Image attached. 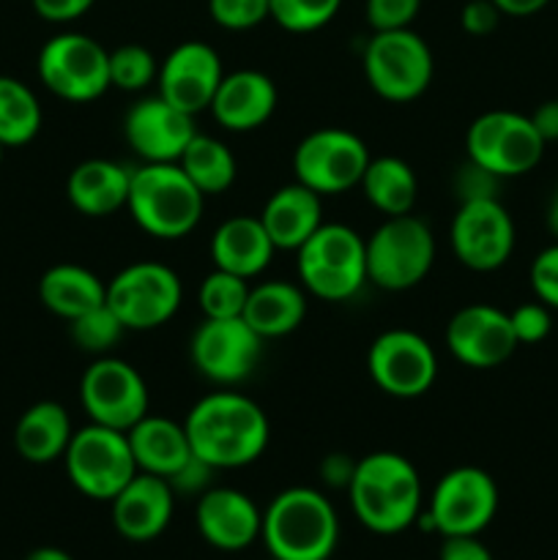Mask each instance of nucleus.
Returning a JSON list of instances; mask_svg holds the SVG:
<instances>
[{
  "label": "nucleus",
  "mask_w": 558,
  "mask_h": 560,
  "mask_svg": "<svg viewBox=\"0 0 558 560\" xmlns=\"http://www.w3.org/2000/svg\"><path fill=\"white\" fill-rule=\"evenodd\" d=\"M113 525L124 539L153 541L167 530L175 512V492L167 479L137 474L113 498Z\"/></svg>",
  "instance_id": "5701e85b"
},
{
  "label": "nucleus",
  "mask_w": 558,
  "mask_h": 560,
  "mask_svg": "<svg viewBox=\"0 0 558 560\" xmlns=\"http://www.w3.org/2000/svg\"><path fill=\"white\" fill-rule=\"evenodd\" d=\"M260 539L274 560H328L337 550L339 517L312 487H288L263 512Z\"/></svg>",
  "instance_id": "7ed1b4c3"
},
{
  "label": "nucleus",
  "mask_w": 558,
  "mask_h": 560,
  "mask_svg": "<svg viewBox=\"0 0 558 560\" xmlns=\"http://www.w3.org/2000/svg\"><path fill=\"white\" fill-rule=\"evenodd\" d=\"M367 372L383 394L397 399L425 397L438 377V355L421 334L388 328L367 350Z\"/></svg>",
  "instance_id": "dca6fc26"
},
{
  "label": "nucleus",
  "mask_w": 558,
  "mask_h": 560,
  "mask_svg": "<svg viewBox=\"0 0 558 560\" xmlns=\"http://www.w3.org/2000/svg\"><path fill=\"white\" fill-rule=\"evenodd\" d=\"M159 63L153 52L142 44H124L109 52V88H118L126 93L146 91L151 82H156Z\"/></svg>",
  "instance_id": "c9c22d12"
},
{
  "label": "nucleus",
  "mask_w": 558,
  "mask_h": 560,
  "mask_svg": "<svg viewBox=\"0 0 558 560\" xmlns=\"http://www.w3.org/2000/svg\"><path fill=\"white\" fill-rule=\"evenodd\" d=\"M279 93L268 74L257 69H239L222 77L211 102V115L222 129L246 135L271 120Z\"/></svg>",
  "instance_id": "4be33fe9"
},
{
  "label": "nucleus",
  "mask_w": 558,
  "mask_h": 560,
  "mask_svg": "<svg viewBox=\"0 0 558 560\" xmlns=\"http://www.w3.org/2000/svg\"><path fill=\"white\" fill-rule=\"evenodd\" d=\"M42 104L16 77L0 74V145L22 148L42 131Z\"/></svg>",
  "instance_id": "473e14b6"
},
{
  "label": "nucleus",
  "mask_w": 558,
  "mask_h": 560,
  "mask_svg": "<svg viewBox=\"0 0 558 560\" xmlns=\"http://www.w3.org/2000/svg\"><path fill=\"white\" fill-rule=\"evenodd\" d=\"M501 16V9L492 0H468L463 14H460V22H463V31L468 36H490Z\"/></svg>",
  "instance_id": "c03bdc74"
},
{
  "label": "nucleus",
  "mask_w": 558,
  "mask_h": 560,
  "mask_svg": "<svg viewBox=\"0 0 558 560\" xmlns=\"http://www.w3.org/2000/svg\"><path fill=\"white\" fill-rule=\"evenodd\" d=\"M271 560H274V558H271Z\"/></svg>",
  "instance_id": "5fc2aeb1"
},
{
  "label": "nucleus",
  "mask_w": 558,
  "mask_h": 560,
  "mask_svg": "<svg viewBox=\"0 0 558 560\" xmlns=\"http://www.w3.org/2000/svg\"><path fill=\"white\" fill-rule=\"evenodd\" d=\"M342 0H268L271 20L290 33H315L337 16Z\"/></svg>",
  "instance_id": "e433bc0d"
},
{
  "label": "nucleus",
  "mask_w": 558,
  "mask_h": 560,
  "mask_svg": "<svg viewBox=\"0 0 558 560\" xmlns=\"http://www.w3.org/2000/svg\"><path fill=\"white\" fill-rule=\"evenodd\" d=\"M503 16H531L545 9L550 0H492Z\"/></svg>",
  "instance_id": "8fccbe9b"
},
{
  "label": "nucleus",
  "mask_w": 558,
  "mask_h": 560,
  "mask_svg": "<svg viewBox=\"0 0 558 560\" xmlns=\"http://www.w3.org/2000/svg\"><path fill=\"white\" fill-rule=\"evenodd\" d=\"M222 77V58L211 44L184 42L159 63V96L184 113L197 115L211 107Z\"/></svg>",
  "instance_id": "aec40b11"
},
{
  "label": "nucleus",
  "mask_w": 558,
  "mask_h": 560,
  "mask_svg": "<svg viewBox=\"0 0 558 560\" xmlns=\"http://www.w3.org/2000/svg\"><path fill=\"white\" fill-rule=\"evenodd\" d=\"M131 170L113 159H85L66 180L71 208L88 219H104L124 211L129 200Z\"/></svg>",
  "instance_id": "b1692460"
},
{
  "label": "nucleus",
  "mask_w": 558,
  "mask_h": 560,
  "mask_svg": "<svg viewBox=\"0 0 558 560\" xmlns=\"http://www.w3.org/2000/svg\"><path fill=\"white\" fill-rule=\"evenodd\" d=\"M104 299H107V282H102L91 268L77 266V262L47 268L38 279V301L53 315L69 323L91 312L93 306L104 304Z\"/></svg>",
  "instance_id": "c756f323"
},
{
  "label": "nucleus",
  "mask_w": 558,
  "mask_h": 560,
  "mask_svg": "<svg viewBox=\"0 0 558 560\" xmlns=\"http://www.w3.org/2000/svg\"><path fill=\"white\" fill-rule=\"evenodd\" d=\"M217 474V470L211 468L208 463H202L200 457H195L191 454L189 459H186L184 465H181L178 470H175L173 476H170V487H173L175 495H197L200 498L202 492L211 490V476Z\"/></svg>",
  "instance_id": "37998d69"
},
{
  "label": "nucleus",
  "mask_w": 558,
  "mask_h": 560,
  "mask_svg": "<svg viewBox=\"0 0 558 560\" xmlns=\"http://www.w3.org/2000/svg\"><path fill=\"white\" fill-rule=\"evenodd\" d=\"M178 167L186 178L197 186L206 197L224 195L239 178V162L235 153L222 140L197 131L189 145L184 148L178 159Z\"/></svg>",
  "instance_id": "2f4dec72"
},
{
  "label": "nucleus",
  "mask_w": 558,
  "mask_h": 560,
  "mask_svg": "<svg viewBox=\"0 0 558 560\" xmlns=\"http://www.w3.org/2000/svg\"><path fill=\"white\" fill-rule=\"evenodd\" d=\"M195 523L208 545L224 552H239L260 539L263 512L246 492L211 487L197 498Z\"/></svg>",
  "instance_id": "412c9836"
},
{
  "label": "nucleus",
  "mask_w": 558,
  "mask_h": 560,
  "mask_svg": "<svg viewBox=\"0 0 558 560\" xmlns=\"http://www.w3.org/2000/svg\"><path fill=\"white\" fill-rule=\"evenodd\" d=\"M353 468H356L353 459L342 457V454H332V457L323 459V465H321L323 481H326L328 487H337V490L339 487H345V490H348L350 479H353Z\"/></svg>",
  "instance_id": "09e8293b"
},
{
  "label": "nucleus",
  "mask_w": 558,
  "mask_h": 560,
  "mask_svg": "<svg viewBox=\"0 0 558 560\" xmlns=\"http://www.w3.org/2000/svg\"><path fill=\"white\" fill-rule=\"evenodd\" d=\"M249 299V279L213 268L197 290V301L206 317H241Z\"/></svg>",
  "instance_id": "72a5a7b5"
},
{
  "label": "nucleus",
  "mask_w": 558,
  "mask_h": 560,
  "mask_svg": "<svg viewBox=\"0 0 558 560\" xmlns=\"http://www.w3.org/2000/svg\"><path fill=\"white\" fill-rule=\"evenodd\" d=\"M370 159V148L359 135L339 126H323L295 145L293 175L306 189L334 197L359 186Z\"/></svg>",
  "instance_id": "f8f14e48"
},
{
  "label": "nucleus",
  "mask_w": 558,
  "mask_h": 560,
  "mask_svg": "<svg viewBox=\"0 0 558 560\" xmlns=\"http://www.w3.org/2000/svg\"><path fill=\"white\" fill-rule=\"evenodd\" d=\"M195 135V115L178 109L159 93L131 104L124 118L126 142L148 164L178 162Z\"/></svg>",
  "instance_id": "6ab92c4d"
},
{
  "label": "nucleus",
  "mask_w": 558,
  "mask_h": 560,
  "mask_svg": "<svg viewBox=\"0 0 558 560\" xmlns=\"http://www.w3.org/2000/svg\"><path fill=\"white\" fill-rule=\"evenodd\" d=\"M206 195L186 178L178 162L148 164L131 170L126 211L137 228L159 241H178L200 224Z\"/></svg>",
  "instance_id": "20e7f679"
},
{
  "label": "nucleus",
  "mask_w": 558,
  "mask_h": 560,
  "mask_svg": "<svg viewBox=\"0 0 558 560\" xmlns=\"http://www.w3.org/2000/svg\"><path fill=\"white\" fill-rule=\"evenodd\" d=\"M421 0H367L364 14L372 33L377 31H403L414 25Z\"/></svg>",
  "instance_id": "ea45409f"
},
{
  "label": "nucleus",
  "mask_w": 558,
  "mask_h": 560,
  "mask_svg": "<svg viewBox=\"0 0 558 560\" xmlns=\"http://www.w3.org/2000/svg\"><path fill=\"white\" fill-rule=\"evenodd\" d=\"M361 63L372 91L392 104L419 98L435 74L430 44L410 27L372 33Z\"/></svg>",
  "instance_id": "0eeeda50"
},
{
  "label": "nucleus",
  "mask_w": 558,
  "mask_h": 560,
  "mask_svg": "<svg viewBox=\"0 0 558 560\" xmlns=\"http://www.w3.org/2000/svg\"><path fill=\"white\" fill-rule=\"evenodd\" d=\"M82 410L93 424L109 430H131L148 413V383L129 361L115 355H96L80 381Z\"/></svg>",
  "instance_id": "4468645a"
},
{
  "label": "nucleus",
  "mask_w": 558,
  "mask_h": 560,
  "mask_svg": "<svg viewBox=\"0 0 558 560\" xmlns=\"http://www.w3.org/2000/svg\"><path fill=\"white\" fill-rule=\"evenodd\" d=\"M71 435H74V427L63 405L44 399L20 416L14 427V446L16 454L27 463L47 465L63 459Z\"/></svg>",
  "instance_id": "c85d7f7f"
},
{
  "label": "nucleus",
  "mask_w": 558,
  "mask_h": 560,
  "mask_svg": "<svg viewBox=\"0 0 558 560\" xmlns=\"http://www.w3.org/2000/svg\"><path fill=\"white\" fill-rule=\"evenodd\" d=\"M468 162L479 164L498 178H520L545 156V140L528 115L512 109H490L470 120L465 131Z\"/></svg>",
  "instance_id": "1a4fd4ad"
},
{
  "label": "nucleus",
  "mask_w": 558,
  "mask_h": 560,
  "mask_svg": "<svg viewBox=\"0 0 558 560\" xmlns=\"http://www.w3.org/2000/svg\"><path fill=\"white\" fill-rule=\"evenodd\" d=\"M545 224L547 230H550L553 238L558 241V191L550 197V202H547V213H545Z\"/></svg>",
  "instance_id": "603ef678"
},
{
  "label": "nucleus",
  "mask_w": 558,
  "mask_h": 560,
  "mask_svg": "<svg viewBox=\"0 0 558 560\" xmlns=\"http://www.w3.org/2000/svg\"><path fill=\"white\" fill-rule=\"evenodd\" d=\"M69 334L74 339V345L85 353L93 355H107L115 345L120 342V337L126 334L124 323L118 320L113 310L107 306V301L98 306H93L85 315L74 317L69 323Z\"/></svg>",
  "instance_id": "f704fd0d"
},
{
  "label": "nucleus",
  "mask_w": 558,
  "mask_h": 560,
  "mask_svg": "<svg viewBox=\"0 0 558 560\" xmlns=\"http://www.w3.org/2000/svg\"><path fill=\"white\" fill-rule=\"evenodd\" d=\"M498 186H501V178L487 173L485 167H479L474 162H465L460 167L457 178H454V189H457L460 202L490 200V197H498Z\"/></svg>",
  "instance_id": "79ce46f5"
},
{
  "label": "nucleus",
  "mask_w": 558,
  "mask_h": 560,
  "mask_svg": "<svg viewBox=\"0 0 558 560\" xmlns=\"http://www.w3.org/2000/svg\"><path fill=\"white\" fill-rule=\"evenodd\" d=\"M534 129L539 131V137L547 142H558V98H547L542 102L534 113L528 115Z\"/></svg>",
  "instance_id": "de8ad7c7"
},
{
  "label": "nucleus",
  "mask_w": 558,
  "mask_h": 560,
  "mask_svg": "<svg viewBox=\"0 0 558 560\" xmlns=\"http://www.w3.org/2000/svg\"><path fill=\"white\" fill-rule=\"evenodd\" d=\"M443 339L449 353L468 370H496L520 348L509 312L492 304H470L454 312Z\"/></svg>",
  "instance_id": "a211bd4d"
},
{
  "label": "nucleus",
  "mask_w": 558,
  "mask_h": 560,
  "mask_svg": "<svg viewBox=\"0 0 558 560\" xmlns=\"http://www.w3.org/2000/svg\"><path fill=\"white\" fill-rule=\"evenodd\" d=\"M348 495L356 520L377 536L403 534L421 514L419 470L397 452H372L356 459Z\"/></svg>",
  "instance_id": "f03ea898"
},
{
  "label": "nucleus",
  "mask_w": 558,
  "mask_h": 560,
  "mask_svg": "<svg viewBox=\"0 0 558 560\" xmlns=\"http://www.w3.org/2000/svg\"><path fill=\"white\" fill-rule=\"evenodd\" d=\"M509 323H512L518 345H539L553 331V310L542 301H528L509 312Z\"/></svg>",
  "instance_id": "58836bf2"
},
{
  "label": "nucleus",
  "mask_w": 558,
  "mask_h": 560,
  "mask_svg": "<svg viewBox=\"0 0 558 560\" xmlns=\"http://www.w3.org/2000/svg\"><path fill=\"white\" fill-rule=\"evenodd\" d=\"M512 213L498 197L490 200L460 202L449 228V244L454 257L476 273L498 271L509 262L514 252Z\"/></svg>",
  "instance_id": "f3484780"
},
{
  "label": "nucleus",
  "mask_w": 558,
  "mask_h": 560,
  "mask_svg": "<svg viewBox=\"0 0 558 560\" xmlns=\"http://www.w3.org/2000/svg\"><path fill=\"white\" fill-rule=\"evenodd\" d=\"M435 266V238L414 213L386 217L367 238V282L386 293H405Z\"/></svg>",
  "instance_id": "423d86ee"
},
{
  "label": "nucleus",
  "mask_w": 558,
  "mask_h": 560,
  "mask_svg": "<svg viewBox=\"0 0 558 560\" xmlns=\"http://www.w3.org/2000/svg\"><path fill=\"white\" fill-rule=\"evenodd\" d=\"M126 438H129L131 454H135L140 474L170 479L191 457L184 424L164 419V416L146 413L131 430H126Z\"/></svg>",
  "instance_id": "cd10ccee"
},
{
  "label": "nucleus",
  "mask_w": 558,
  "mask_h": 560,
  "mask_svg": "<svg viewBox=\"0 0 558 560\" xmlns=\"http://www.w3.org/2000/svg\"><path fill=\"white\" fill-rule=\"evenodd\" d=\"M274 252H277V246L268 238L260 217H249V213L224 219L211 235L213 268H222L235 277H260L271 262Z\"/></svg>",
  "instance_id": "a878e982"
},
{
  "label": "nucleus",
  "mask_w": 558,
  "mask_h": 560,
  "mask_svg": "<svg viewBox=\"0 0 558 560\" xmlns=\"http://www.w3.org/2000/svg\"><path fill=\"white\" fill-rule=\"evenodd\" d=\"M263 342L244 317H206L189 339L195 370L217 386H239L263 359Z\"/></svg>",
  "instance_id": "2eb2a0df"
},
{
  "label": "nucleus",
  "mask_w": 558,
  "mask_h": 560,
  "mask_svg": "<svg viewBox=\"0 0 558 560\" xmlns=\"http://www.w3.org/2000/svg\"><path fill=\"white\" fill-rule=\"evenodd\" d=\"M498 514V485L487 470L460 465L441 476L425 520L446 536H479Z\"/></svg>",
  "instance_id": "ddd939ff"
},
{
  "label": "nucleus",
  "mask_w": 558,
  "mask_h": 560,
  "mask_svg": "<svg viewBox=\"0 0 558 560\" xmlns=\"http://www.w3.org/2000/svg\"><path fill=\"white\" fill-rule=\"evenodd\" d=\"M244 317L263 339H279L301 328L306 317V290L284 279H268L249 288Z\"/></svg>",
  "instance_id": "bb28decb"
},
{
  "label": "nucleus",
  "mask_w": 558,
  "mask_h": 560,
  "mask_svg": "<svg viewBox=\"0 0 558 560\" xmlns=\"http://www.w3.org/2000/svg\"><path fill=\"white\" fill-rule=\"evenodd\" d=\"M3 151H5V148H3V145H0V162H3Z\"/></svg>",
  "instance_id": "864d4df0"
},
{
  "label": "nucleus",
  "mask_w": 558,
  "mask_h": 560,
  "mask_svg": "<svg viewBox=\"0 0 558 560\" xmlns=\"http://www.w3.org/2000/svg\"><path fill=\"white\" fill-rule=\"evenodd\" d=\"M361 195L383 217H403L414 213L419 197V180L414 167L399 156H375L367 164L359 180Z\"/></svg>",
  "instance_id": "7c9ffc66"
},
{
  "label": "nucleus",
  "mask_w": 558,
  "mask_h": 560,
  "mask_svg": "<svg viewBox=\"0 0 558 560\" xmlns=\"http://www.w3.org/2000/svg\"><path fill=\"white\" fill-rule=\"evenodd\" d=\"M25 560H74V558H71L66 550H60V547H36V550L27 552Z\"/></svg>",
  "instance_id": "3c124183"
},
{
  "label": "nucleus",
  "mask_w": 558,
  "mask_h": 560,
  "mask_svg": "<svg viewBox=\"0 0 558 560\" xmlns=\"http://www.w3.org/2000/svg\"><path fill=\"white\" fill-rule=\"evenodd\" d=\"M441 560H492L490 550L479 536H446L441 547Z\"/></svg>",
  "instance_id": "49530a36"
},
{
  "label": "nucleus",
  "mask_w": 558,
  "mask_h": 560,
  "mask_svg": "<svg viewBox=\"0 0 558 560\" xmlns=\"http://www.w3.org/2000/svg\"><path fill=\"white\" fill-rule=\"evenodd\" d=\"M107 306L126 331H153L175 317L184 301L181 277L164 262L140 260L107 282Z\"/></svg>",
  "instance_id": "9d476101"
},
{
  "label": "nucleus",
  "mask_w": 558,
  "mask_h": 560,
  "mask_svg": "<svg viewBox=\"0 0 558 560\" xmlns=\"http://www.w3.org/2000/svg\"><path fill=\"white\" fill-rule=\"evenodd\" d=\"M301 288L315 299L339 304L367 284V241L353 228L323 222L295 249Z\"/></svg>",
  "instance_id": "39448f33"
},
{
  "label": "nucleus",
  "mask_w": 558,
  "mask_h": 560,
  "mask_svg": "<svg viewBox=\"0 0 558 560\" xmlns=\"http://www.w3.org/2000/svg\"><path fill=\"white\" fill-rule=\"evenodd\" d=\"M528 282L536 301H542L550 310H558V241L545 246L534 257V262L528 268Z\"/></svg>",
  "instance_id": "a19ab883"
},
{
  "label": "nucleus",
  "mask_w": 558,
  "mask_h": 560,
  "mask_svg": "<svg viewBox=\"0 0 558 560\" xmlns=\"http://www.w3.org/2000/svg\"><path fill=\"white\" fill-rule=\"evenodd\" d=\"M63 465L77 492L91 501L107 503L140 474L126 432L93 421L82 430H74L63 454Z\"/></svg>",
  "instance_id": "6e6552de"
},
{
  "label": "nucleus",
  "mask_w": 558,
  "mask_h": 560,
  "mask_svg": "<svg viewBox=\"0 0 558 560\" xmlns=\"http://www.w3.org/2000/svg\"><path fill=\"white\" fill-rule=\"evenodd\" d=\"M36 71L44 88L63 102H96L109 91V49L85 33H58L38 52Z\"/></svg>",
  "instance_id": "9b49d317"
},
{
  "label": "nucleus",
  "mask_w": 558,
  "mask_h": 560,
  "mask_svg": "<svg viewBox=\"0 0 558 560\" xmlns=\"http://www.w3.org/2000/svg\"><path fill=\"white\" fill-rule=\"evenodd\" d=\"M257 217L277 249L295 252L323 224V197L293 180L274 191Z\"/></svg>",
  "instance_id": "393cba45"
},
{
  "label": "nucleus",
  "mask_w": 558,
  "mask_h": 560,
  "mask_svg": "<svg viewBox=\"0 0 558 560\" xmlns=\"http://www.w3.org/2000/svg\"><path fill=\"white\" fill-rule=\"evenodd\" d=\"M36 14L47 22H74L91 11L96 0H31Z\"/></svg>",
  "instance_id": "a18cd8bd"
},
{
  "label": "nucleus",
  "mask_w": 558,
  "mask_h": 560,
  "mask_svg": "<svg viewBox=\"0 0 558 560\" xmlns=\"http://www.w3.org/2000/svg\"><path fill=\"white\" fill-rule=\"evenodd\" d=\"M195 457L213 470H233L263 457L271 438L260 405L235 388H219L191 405L184 421Z\"/></svg>",
  "instance_id": "f257e3e1"
},
{
  "label": "nucleus",
  "mask_w": 558,
  "mask_h": 560,
  "mask_svg": "<svg viewBox=\"0 0 558 560\" xmlns=\"http://www.w3.org/2000/svg\"><path fill=\"white\" fill-rule=\"evenodd\" d=\"M208 14L224 31H252L271 16L268 0H208Z\"/></svg>",
  "instance_id": "4c0bfd02"
}]
</instances>
